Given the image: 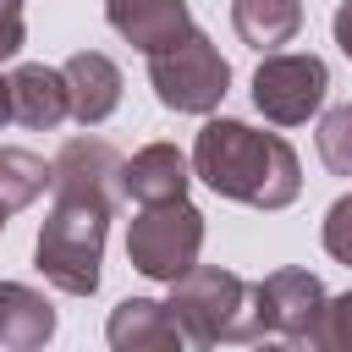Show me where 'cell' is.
Masks as SVG:
<instances>
[{"label":"cell","mask_w":352,"mask_h":352,"mask_svg":"<svg viewBox=\"0 0 352 352\" xmlns=\"http://www.w3.org/2000/svg\"><path fill=\"white\" fill-rule=\"evenodd\" d=\"M187 182H192V160L176 148V143H143L126 170H121V187L132 204H170V198H187Z\"/></svg>","instance_id":"4fadbf2b"},{"label":"cell","mask_w":352,"mask_h":352,"mask_svg":"<svg viewBox=\"0 0 352 352\" xmlns=\"http://www.w3.org/2000/svg\"><path fill=\"white\" fill-rule=\"evenodd\" d=\"M314 143H319V160H324V170H330V176H352V104L324 110V116H319Z\"/></svg>","instance_id":"e0dca14e"},{"label":"cell","mask_w":352,"mask_h":352,"mask_svg":"<svg viewBox=\"0 0 352 352\" xmlns=\"http://www.w3.org/2000/svg\"><path fill=\"white\" fill-rule=\"evenodd\" d=\"M319 242L336 264L352 270V192H341L330 209H324V226H319Z\"/></svg>","instance_id":"d6986e66"},{"label":"cell","mask_w":352,"mask_h":352,"mask_svg":"<svg viewBox=\"0 0 352 352\" xmlns=\"http://www.w3.org/2000/svg\"><path fill=\"white\" fill-rule=\"evenodd\" d=\"M302 346H314V352H352V292L324 297V308H319V319H314Z\"/></svg>","instance_id":"ac0fdd59"},{"label":"cell","mask_w":352,"mask_h":352,"mask_svg":"<svg viewBox=\"0 0 352 352\" xmlns=\"http://www.w3.org/2000/svg\"><path fill=\"white\" fill-rule=\"evenodd\" d=\"M22 44H28V6L22 0H0V66L16 60Z\"/></svg>","instance_id":"ffe728a7"},{"label":"cell","mask_w":352,"mask_h":352,"mask_svg":"<svg viewBox=\"0 0 352 352\" xmlns=\"http://www.w3.org/2000/svg\"><path fill=\"white\" fill-rule=\"evenodd\" d=\"M60 72H66V88H72V121L77 126H99V121L116 116V104H121V66L110 55L77 50Z\"/></svg>","instance_id":"7c38bea8"},{"label":"cell","mask_w":352,"mask_h":352,"mask_svg":"<svg viewBox=\"0 0 352 352\" xmlns=\"http://www.w3.org/2000/svg\"><path fill=\"white\" fill-rule=\"evenodd\" d=\"M104 231H110V209H99L88 198H55L33 236V270L66 297H94L99 275H104L99 270Z\"/></svg>","instance_id":"7a4b0ae2"},{"label":"cell","mask_w":352,"mask_h":352,"mask_svg":"<svg viewBox=\"0 0 352 352\" xmlns=\"http://www.w3.org/2000/svg\"><path fill=\"white\" fill-rule=\"evenodd\" d=\"M324 280L314 270H270L264 280H253V308L264 324V341H292L302 346L319 308H324Z\"/></svg>","instance_id":"ba28073f"},{"label":"cell","mask_w":352,"mask_h":352,"mask_svg":"<svg viewBox=\"0 0 352 352\" xmlns=\"http://www.w3.org/2000/svg\"><path fill=\"white\" fill-rule=\"evenodd\" d=\"M330 33H336V50L352 60V0H341V6H336V16H330Z\"/></svg>","instance_id":"44dd1931"},{"label":"cell","mask_w":352,"mask_h":352,"mask_svg":"<svg viewBox=\"0 0 352 352\" xmlns=\"http://www.w3.org/2000/svg\"><path fill=\"white\" fill-rule=\"evenodd\" d=\"M50 182H55V176H50V165H44L33 148L0 143V198H6L11 209H28V204H38Z\"/></svg>","instance_id":"2e32d148"},{"label":"cell","mask_w":352,"mask_h":352,"mask_svg":"<svg viewBox=\"0 0 352 352\" xmlns=\"http://www.w3.org/2000/svg\"><path fill=\"white\" fill-rule=\"evenodd\" d=\"M11 214H16V209H11L6 198H0V236H6V226H11Z\"/></svg>","instance_id":"603a6c76"},{"label":"cell","mask_w":352,"mask_h":352,"mask_svg":"<svg viewBox=\"0 0 352 352\" xmlns=\"http://www.w3.org/2000/svg\"><path fill=\"white\" fill-rule=\"evenodd\" d=\"M11 121L33 126V132H55L60 121H72V88L60 66L28 60L11 72Z\"/></svg>","instance_id":"30bf717a"},{"label":"cell","mask_w":352,"mask_h":352,"mask_svg":"<svg viewBox=\"0 0 352 352\" xmlns=\"http://www.w3.org/2000/svg\"><path fill=\"white\" fill-rule=\"evenodd\" d=\"M55 336V308L44 292L22 286V280H0V346L11 352H33Z\"/></svg>","instance_id":"5bb4252c"},{"label":"cell","mask_w":352,"mask_h":352,"mask_svg":"<svg viewBox=\"0 0 352 352\" xmlns=\"http://www.w3.org/2000/svg\"><path fill=\"white\" fill-rule=\"evenodd\" d=\"M104 341L116 352H176L187 346V330L176 324L170 302L160 297H121L104 319Z\"/></svg>","instance_id":"9c48e42d"},{"label":"cell","mask_w":352,"mask_h":352,"mask_svg":"<svg viewBox=\"0 0 352 352\" xmlns=\"http://www.w3.org/2000/svg\"><path fill=\"white\" fill-rule=\"evenodd\" d=\"M192 176L248 209H286L302 192V160L280 132H258L231 116H209L192 138Z\"/></svg>","instance_id":"6da1fadb"},{"label":"cell","mask_w":352,"mask_h":352,"mask_svg":"<svg viewBox=\"0 0 352 352\" xmlns=\"http://www.w3.org/2000/svg\"><path fill=\"white\" fill-rule=\"evenodd\" d=\"M104 22L143 55L176 44L182 33H192V11L187 0H104Z\"/></svg>","instance_id":"8fae6325"},{"label":"cell","mask_w":352,"mask_h":352,"mask_svg":"<svg viewBox=\"0 0 352 352\" xmlns=\"http://www.w3.org/2000/svg\"><path fill=\"white\" fill-rule=\"evenodd\" d=\"M148 82H154V99L165 110H176V116H214L226 88H231V66L214 50V38L204 28H192L176 44L148 55Z\"/></svg>","instance_id":"277c9868"},{"label":"cell","mask_w":352,"mask_h":352,"mask_svg":"<svg viewBox=\"0 0 352 352\" xmlns=\"http://www.w3.org/2000/svg\"><path fill=\"white\" fill-rule=\"evenodd\" d=\"M170 314L187 330L192 346H226V341H264L258 308H253V286L236 270L220 264H192L187 275L170 280Z\"/></svg>","instance_id":"3957f363"},{"label":"cell","mask_w":352,"mask_h":352,"mask_svg":"<svg viewBox=\"0 0 352 352\" xmlns=\"http://www.w3.org/2000/svg\"><path fill=\"white\" fill-rule=\"evenodd\" d=\"M198 248H204V209L187 198L138 204V214L126 220V258L148 280L170 286L176 275H187L198 264Z\"/></svg>","instance_id":"5b68a950"},{"label":"cell","mask_w":352,"mask_h":352,"mask_svg":"<svg viewBox=\"0 0 352 352\" xmlns=\"http://www.w3.org/2000/svg\"><path fill=\"white\" fill-rule=\"evenodd\" d=\"M330 94V66L308 50H270L253 72V104L275 126H302L308 116L324 110Z\"/></svg>","instance_id":"8992f818"},{"label":"cell","mask_w":352,"mask_h":352,"mask_svg":"<svg viewBox=\"0 0 352 352\" xmlns=\"http://www.w3.org/2000/svg\"><path fill=\"white\" fill-rule=\"evenodd\" d=\"M11 121V77H0V126Z\"/></svg>","instance_id":"7402d4cb"},{"label":"cell","mask_w":352,"mask_h":352,"mask_svg":"<svg viewBox=\"0 0 352 352\" xmlns=\"http://www.w3.org/2000/svg\"><path fill=\"white\" fill-rule=\"evenodd\" d=\"M231 28L248 50L270 55L302 33V0H231Z\"/></svg>","instance_id":"9a60e30c"},{"label":"cell","mask_w":352,"mask_h":352,"mask_svg":"<svg viewBox=\"0 0 352 352\" xmlns=\"http://www.w3.org/2000/svg\"><path fill=\"white\" fill-rule=\"evenodd\" d=\"M121 170H126V160L116 154V143H104V138H66L55 148V160H50V176H55L50 192L55 198H88V204L116 214L121 198H126Z\"/></svg>","instance_id":"52a82bcc"}]
</instances>
